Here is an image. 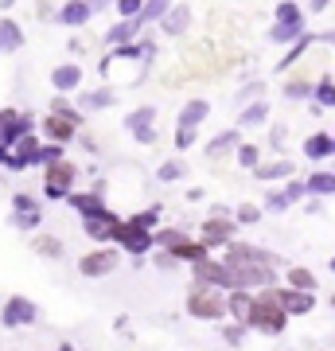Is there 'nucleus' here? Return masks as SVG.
Here are the masks:
<instances>
[{
    "instance_id": "obj_10",
    "label": "nucleus",
    "mask_w": 335,
    "mask_h": 351,
    "mask_svg": "<svg viewBox=\"0 0 335 351\" xmlns=\"http://www.w3.org/2000/svg\"><path fill=\"white\" fill-rule=\"evenodd\" d=\"M117 262H121V254L110 250V246H101V250H90L86 258H78V274L82 277H106L117 269Z\"/></svg>"
},
{
    "instance_id": "obj_49",
    "label": "nucleus",
    "mask_w": 335,
    "mask_h": 351,
    "mask_svg": "<svg viewBox=\"0 0 335 351\" xmlns=\"http://www.w3.org/2000/svg\"><path fill=\"white\" fill-rule=\"evenodd\" d=\"M226 343H242V336H246V324H234V328H223Z\"/></svg>"
},
{
    "instance_id": "obj_8",
    "label": "nucleus",
    "mask_w": 335,
    "mask_h": 351,
    "mask_svg": "<svg viewBox=\"0 0 335 351\" xmlns=\"http://www.w3.org/2000/svg\"><path fill=\"white\" fill-rule=\"evenodd\" d=\"M113 242H117L125 254L140 258V254H149V250H152V230H145V226H137V223H129V219H125V223L117 226Z\"/></svg>"
},
{
    "instance_id": "obj_57",
    "label": "nucleus",
    "mask_w": 335,
    "mask_h": 351,
    "mask_svg": "<svg viewBox=\"0 0 335 351\" xmlns=\"http://www.w3.org/2000/svg\"><path fill=\"white\" fill-rule=\"evenodd\" d=\"M8 4H12V0H0V8H8Z\"/></svg>"
},
{
    "instance_id": "obj_34",
    "label": "nucleus",
    "mask_w": 335,
    "mask_h": 351,
    "mask_svg": "<svg viewBox=\"0 0 335 351\" xmlns=\"http://www.w3.org/2000/svg\"><path fill=\"white\" fill-rule=\"evenodd\" d=\"M269 117V106L265 101H249L246 110H242V125H261Z\"/></svg>"
},
{
    "instance_id": "obj_5",
    "label": "nucleus",
    "mask_w": 335,
    "mask_h": 351,
    "mask_svg": "<svg viewBox=\"0 0 335 351\" xmlns=\"http://www.w3.org/2000/svg\"><path fill=\"white\" fill-rule=\"evenodd\" d=\"M75 176H78V168L71 160L47 164V172H43V195L47 199H66L75 191Z\"/></svg>"
},
{
    "instance_id": "obj_38",
    "label": "nucleus",
    "mask_w": 335,
    "mask_h": 351,
    "mask_svg": "<svg viewBox=\"0 0 335 351\" xmlns=\"http://www.w3.org/2000/svg\"><path fill=\"white\" fill-rule=\"evenodd\" d=\"M258 219H261V207H253V203H242V207L234 211V223L238 226H253Z\"/></svg>"
},
{
    "instance_id": "obj_42",
    "label": "nucleus",
    "mask_w": 335,
    "mask_h": 351,
    "mask_svg": "<svg viewBox=\"0 0 335 351\" xmlns=\"http://www.w3.org/2000/svg\"><path fill=\"white\" fill-rule=\"evenodd\" d=\"M12 226H20V230L39 226V211H12Z\"/></svg>"
},
{
    "instance_id": "obj_1",
    "label": "nucleus",
    "mask_w": 335,
    "mask_h": 351,
    "mask_svg": "<svg viewBox=\"0 0 335 351\" xmlns=\"http://www.w3.org/2000/svg\"><path fill=\"white\" fill-rule=\"evenodd\" d=\"M234 289H269L277 285V262H242V258H223Z\"/></svg>"
},
{
    "instance_id": "obj_11",
    "label": "nucleus",
    "mask_w": 335,
    "mask_h": 351,
    "mask_svg": "<svg viewBox=\"0 0 335 351\" xmlns=\"http://www.w3.org/2000/svg\"><path fill=\"white\" fill-rule=\"evenodd\" d=\"M234 230H238V223L234 219H226V215H211L207 223H203V246L211 250V246H230L234 242Z\"/></svg>"
},
{
    "instance_id": "obj_40",
    "label": "nucleus",
    "mask_w": 335,
    "mask_h": 351,
    "mask_svg": "<svg viewBox=\"0 0 335 351\" xmlns=\"http://www.w3.org/2000/svg\"><path fill=\"white\" fill-rule=\"evenodd\" d=\"M184 168H187V164H175V160H168V164H160V172H156V176H160L164 184H175V180L184 176Z\"/></svg>"
},
{
    "instance_id": "obj_22",
    "label": "nucleus",
    "mask_w": 335,
    "mask_h": 351,
    "mask_svg": "<svg viewBox=\"0 0 335 351\" xmlns=\"http://www.w3.org/2000/svg\"><path fill=\"white\" fill-rule=\"evenodd\" d=\"M140 27H145L140 24V16L137 20H121V24H113L110 32H106V43H113V47H129V39L137 36Z\"/></svg>"
},
{
    "instance_id": "obj_13",
    "label": "nucleus",
    "mask_w": 335,
    "mask_h": 351,
    "mask_svg": "<svg viewBox=\"0 0 335 351\" xmlns=\"http://www.w3.org/2000/svg\"><path fill=\"white\" fill-rule=\"evenodd\" d=\"M125 129H129L140 145H152V141H156V110H152V106L133 110L129 117H125Z\"/></svg>"
},
{
    "instance_id": "obj_18",
    "label": "nucleus",
    "mask_w": 335,
    "mask_h": 351,
    "mask_svg": "<svg viewBox=\"0 0 335 351\" xmlns=\"http://www.w3.org/2000/svg\"><path fill=\"white\" fill-rule=\"evenodd\" d=\"M78 82H82V66L75 63H62L51 71V86L59 90V94H71V90H78Z\"/></svg>"
},
{
    "instance_id": "obj_27",
    "label": "nucleus",
    "mask_w": 335,
    "mask_h": 351,
    "mask_svg": "<svg viewBox=\"0 0 335 351\" xmlns=\"http://www.w3.org/2000/svg\"><path fill=\"white\" fill-rule=\"evenodd\" d=\"M304 152H308L312 160L335 156V137H327V133H316V137H308V141H304Z\"/></svg>"
},
{
    "instance_id": "obj_39",
    "label": "nucleus",
    "mask_w": 335,
    "mask_h": 351,
    "mask_svg": "<svg viewBox=\"0 0 335 351\" xmlns=\"http://www.w3.org/2000/svg\"><path fill=\"white\" fill-rule=\"evenodd\" d=\"M113 8L121 12V20H137V16H140V8H145V0H117Z\"/></svg>"
},
{
    "instance_id": "obj_4",
    "label": "nucleus",
    "mask_w": 335,
    "mask_h": 351,
    "mask_svg": "<svg viewBox=\"0 0 335 351\" xmlns=\"http://www.w3.org/2000/svg\"><path fill=\"white\" fill-rule=\"evenodd\" d=\"M78 110H71L62 98H55V106H51V113L43 117V133H47L55 145H66V141H75V133H78Z\"/></svg>"
},
{
    "instance_id": "obj_32",
    "label": "nucleus",
    "mask_w": 335,
    "mask_h": 351,
    "mask_svg": "<svg viewBox=\"0 0 335 351\" xmlns=\"http://www.w3.org/2000/svg\"><path fill=\"white\" fill-rule=\"evenodd\" d=\"M312 98L320 101V106H335V78H332V75L320 78V82L312 86Z\"/></svg>"
},
{
    "instance_id": "obj_25",
    "label": "nucleus",
    "mask_w": 335,
    "mask_h": 351,
    "mask_svg": "<svg viewBox=\"0 0 335 351\" xmlns=\"http://www.w3.org/2000/svg\"><path fill=\"white\" fill-rule=\"evenodd\" d=\"M160 24H164V32H168V36H184L187 27H191V12H187V4H179V8H168Z\"/></svg>"
},
{
    "instance_id": "obj_23",
    "label": "nucleus",
    "mask_w": 335,
    "mask_h": 351,
    "mask_svg": "<svg viewBox=\"0 0 335 351\" xmlns=\"http://www.w3.org/2000/svg\"><path fill=\"white\" fill-rule=\"evenodd\" d=\"M66 199H71V207H75L82 219H90V215L106 211V199H101V191H86V195H75V191H71Z\"/></svg>"
},
{
    "instance_id": "obj_14",
    "label": "nucleus",
    "mask_w": 335,
    "mask_h": 351,
    "mask_svg": "<svg viewBox=\"0 0 335 351\" xmlns=\"http://www.w3.org/2000/svg\"><path fill=\"white\" fill-rule=\"evenodd\" d=\"M273 293V301L285 308L288 316H304L316 308V293H300V289H269Z\"/></svg>"
},
{
    "instance_id": "obj_54",
    "label": "nucleus",
    "mask_w": 335,
    "mask_h": 351,
    "mask_svg": "<svg viewBox=\"0 0 335 351\" xmlns=\"http://www.w3.org/2000/svg\"><path fill=\"white\" fill-rule=\"evenodd\" d=\"M316 39H320V43H332V47H335V27H332V32H323V36H316Z\"/></svg>"
},
{
    "instance_id": "obj_17",
    "label": "nucleus",
    "mask_w": 335,
    "mask_h": 351,
    "mask_svg": "<svg viewBox=\"0 0 335 351\" xmlns=\"http://www.w3.org/2000/svg\"><path fill=\"white\" fill-rule=\"evenodd\" d=\"M249 313H253L249 289H230V293H226V316H234V324H246Z\"/></svg>"
},
{
    "instance_id": "obj_2",
    "label": "nucleus",
    "mask_w": 335,
    "mask_h": 351,
    "mask_svg": "<svg viewBox=\"0 0 335 351\" xmlns=\"http://www.w3.org/2000/svg\"><path fill=\"white\" fill-rule=\"evenodd\" d=\"M285 324H288V313L273 301V293H269V289H265L261 297H253V313H249L246 328H258V332H265V336H281Z\"/></svg>"
},
{
    "instance_id": "obj_41",
    "label": "nucleus",
    "mask_w": 335,
    "mask_h": 351,
    "mask_svg": "<svg viewBox=\"0 0 335 351\" xmlns=\"http://www.w3.org/2000/svg\"><path fill=\"white\" fill-rule=\"evenodd\" d=\"M285 207H288L285 191H269V195H265V203H261V211H285Z\"/></svg>"
},
{
    "instance_id": "obj_30",
    "label": "nucleus",
    "mask_w": 335,
    "mask_h": 351,
    "mask_svg": "<svg viewBox=\"0 0 335 351\" xmlns=\"http://www.w3.org/2000/svg\"><path fill=\"white\" fill-rule=\"evenodd\" d=\"M288 289L316 293V274H312V269H304V265H293V269H288Z\"/></svg>"
},
{
    "instance_id": "obj_9",
    "label": "nucleus",
    "mask_w": 335,
    "mask_h": 351,
    "mask_svg": "<svg viewBox=\"0 0 335 351\" xmlns=\"http://www.w3.org/2000/svg\"><path fill=\"white\" fill-rule=\"evenodd\" d=\"M195 269V285H207V289H223V293H230L234 289V277H230V269H226V262L219 258H207V262L191 265Z\"/></svg>"
},
{
    "instance_id": "obj_19",
    "label": "nucleus",
    "mask_w": 335,
    "mask_h": 351,
    "mask_svg": "<svg viewBox=\"0 0 335 351\" xmlns=\"http://www.w3.org/2000/svg\"><path fill=\"white\" fill-rule=\"evenodd\" d=\"M172 258H175L179 265H199V262H207V258H211V250H207L203 242H191V239H184V242H179V246L172 250Z\"/></svg>"
},
{
    "instance_id": "obj_45",
    "label": "nucleus",
    "mask_w": 335,
    "mask_h": 351,
    "mask_svg": "<svg viewBox=\"0 0 335 351\" xmlns=\"http://www.w3.org/2000/svg\"><path fill=\"white\" fill-rule=\"evenodd\" d=\"M12 211H39V203L27 191H20V195H12Z\"/></svg>"
},
{
    "instance_id": "obj_58",
    "label": "nucleus",
    "mask_w": 335,
    "mask_h": 351,
    "mask_svg": "<svg viewBox=\"0 0 335 351\" xmlns=\"http://www.w3.org/2000/svg\"><path fill=\"white\" fill-rule=\"evenodd\" d=\"M327 265H332V274H335V258H332V262H327Z\"/></svg>"
},
{
    "instance_id": "obj_59",
    "label": "nucleus",
    "mask_w": 335,
    "mask_h": 351,
    "mask_svg": "<svg viewBox=\"0 0 335 351\" xmlns=\"http://www.w3.org/2000/svg\"><path fill=\"white\" fill-rule=\"evenodd\" d=\"M332 308H335V293H332Z\"/></svg>"
},
{
    "instance_id": "obj_29",
    "label": "nucleus",
    "mask_w": 335,
    "mask_h": 351,
    "mask_svg": "<svg viewBox=\"0 0 335 351\" xmlns=\"http://www.w3.org/2000/svg\"><path fill=\"white\" fill-rule=\"evenodd\" d=\"M230 149H238V129H226V133H219V137L207 145V156H211V160H219V156H226Z\"/></svg>"
},
{
    "instance_id": "obj_55",
    "label": "nucleus",
    "mask_w": 335,
    "mask_h": 351,
    "mask_svg": "<svg viewBox=\"0 0 335 351\" xmlns=\"http://www.w3.org/2000/svg\"><path fill=\"white\" fill-rule=\"evenodd\" d=\"M4 152H8V145H4V141H0V164H4Z\"/></svg>"
},
{
    "instance_id": "obj_46",
    "label": "nucleus",
    "mask_w": 335,
    "mask_h": 351,
    "mask_svg": "<svg viewBox=\"0 0 335 351\" xmlns=\"http://www.w3.org/2000/svg\"><path fill=\"white\" fill-rule=\"evenodd\" d=\"M195 145V129H175V149H191Z\"/></svg>"
},
{
    "instance_id": "obj_16",
    "label": "nucleus",
    "mask_w": 335,
    "mask_h": 351,
    "mask_svg": "<svg viewBox=\"0 0 335 351\" xmlns=\"http://www.w3.org/2000/svg\"><path fill=\"white\" fill-rule=\"evenodd\" d=\"M36 316H39V308H36L32 301H27V297H12V301L4 304V313H0V320H4L8 328H24V324H32Z\"/></svg>"
},
{
    "instance_id": "obj_31",
    "label": "nucleus",
    "mask_w": 335,
    "mask_h": 351,
    "mask_svg": "<svg viewBox=\"0 0 335 351\" xmlns=\"http://www.w3.org/2000/svg\"><path fill=\"white\" fill-rule=\"evenodd\" d=\"M304 184L312 195H335V172H312Z\"/></svg>"
},
{
    "instance_id": "obj_47",
    "label": "nucleus",
    "mask_w": 335,
    "mask_h": 351,
    "mask_svg": "<svg viewBox=\"0 0 335 351\" xmlns=\"http://www.w3.org/2000/svg\"><path fill=\"white\" fill-rule=\"evenodd\" d=\"M285 94H288V98H308V94H312V86H308V82H288V86H285Z\"/></svg>"
},
{
    "instance_id": "obj_43",
    "label": "nucleus",
    "mask_w": 335,
    "mask_h": 351,
    "mask_svg": "<svg viewBox=\"0 0 335 351\" xmlns=\"http://www.w3.org/2000/svg\"><path fill=\"white\" fill-rule=\"evenodd\" d=\"M258 145H238V164H246V168H258Z\"/></svg>"
},
{
    "instance_id": "obj_6",
    "label": "nucleus",
    "mask_w": 335,
    "mask_h": 351,
    "mask_svg": "<svg viewBox=\"0 0 335 351\" xmlns=\"http://www.w3.org/2000/svg\"><path fill=\"white\" fill-rule=\"evenodd\" d=\"M304 36V12H300L293 0H285V4H277V24L273 32H269V39L273 43H293V39Z\"/></svg>"
},
{
    "instance_id": "obj_7",
    "label": "nucleus",
    "mask_w": 335,
    "mask_h": 351,
    "mask_svg": "<svg viewBox=\"0 0 335 351\" xmlns=\"http://www.w3.org/2000/svg\"><path fill=\"white\" fill-rule=\"evenodd\" d=\"M32 164H43V145H39L36 133L20 137L16 145H8V152H4V168H12V172H24Z\"/></svg>"
},
{
    "instance_id": "obj_35",
    "label": "nucleus",
    "mask_w": 335,
    "mask_h": 351,
    "mask_svg": "<svg viewBox=\"0 0 335 351\" xmlns=\"http://www.w3.org/2000/svg\"><path fill=\"white\" fill-rule=\"evenodd\" d=\"M32 246H36V254H43V258H62V242L51 239V234H39Z\"/></svg>"
},
{
    "instance_id": "obj_26",
    "label": "nucleus",
    "mask_w": 335,
    "mask_h": 351,
    "mask_svg": "<svg viewBox=\"0 0 335 351\" xmlns=\"http://www.w3.org/2000/svg\"><path fill=\"white\" fill-rule=\"evenodd\" d=\"M184 239H187L184 226H164V230H152V246H160L164 254H172Z\"/></svg>"
},
{
    "instance_id": "obj_44",
    "label": "nucleus",
    "mask_w": 335,
    "mask_h": 351,
    "mask_svg": "<svg viewBox=\"0 0 335 351\" xmlns=\"http://www.w3.org/2000/svg\"><path fill=\"white\" fill-rule=\"evenodd\" d=\"M288 195V203H297L300 195H308V184H304V180H288V188H281Z\"/></svg>"
},
{
    "instance_id": "obj_48",
    "label": "nucleus",
    "mask_w": 335,
    "mask_h": 351,
    "mask_svg": "<svg viewBox=\"0 0 335 351\" xmlns=\"http://www.w3.org/2000/svg\"><path fill=\"white\" fill-rule=\"evenodd\" d=\"M129 223H137V226H145V230H152V226H156V211H140V215H133Z\"/></svg>"
},
{
    "instance_id": "obj_50",
    "label": "nucleus",
    "mask_w": 335,
    "mask_h": 351,
    "mask_svg": "<svg viewBox=\"0 0 335 351\" xmlns=\"http://www.w3.org/2000/svg\"><path fill=\"white\" fill-rule=\"evenodd\" d=\"M261 90H265L261 82H249V86L242 90V94H238V98H242V101H246V98H261Z\"/></svg>"
},
{
    "instance_id": "obj_53",
    "label": "nucleus",
    "mask_w": 335,
    "mask_h": 351,
    "mask_svg": "<svg viewBox=\"0 0 335 351\" xmlns=\"http://www.w3.org/2000/svg\"><path fill=\"white\" fill-rule=\"evenodd\" d=\"M332 8V0H312V12H327Z\"/></svg>"
},
{
    "instance_id": "obj_51",
    "label": "nucleus",
    "mask_w": 335,
    "mask_h": 351,
    "mask_svg": "<svg viewBox=\"0 0 335 351\" xmlns=\"http://www.w3.org/2000/svg\"><path fill=\"white\" fill-rule=\"evenodd\" d=\"M156 265H160V269H175L179 262H175L172 254H160V258H156Z\"/></svg>"
},
{
    "instance_id": "obj_24",
    "label": "nucleus",
    "mask_w": 335,
    "mask_h": 351,
    "mask_svg": "<svg viewBox=\"0 0 335 351\" xmlns=\"http://www.w3.org/2000/svg\"><path fill=\"white\" fill-rule=\"evenodd\" d=\"M24 47V32L16 20H0V55H12V51Z\"/></svg>"
},
{
    "instance_id": "obj_56",
    "label": "nucleus",
    "mask_w": 335,
    "mask_h": 351,
    "mask_svg": "<svg viewBox=\"0 0 335 351\" xmlns=\"http://www.w3.org/2000/svg\"><path fill=\"white\" fill-rule=\"evenodd\" d=\"M59 351H75V348H71V343H62V348H59Z\"/></svg>"
},
{
    "instance_id": "obj_33",
    "label": "nucleus",
    "mask_w": 335,
    "mask_h": 351,
    "mask_svg": "<svg viewBox=\"0 0 335 351\" xmlns=\"http://www.w3.org/2000/svg\"><path fill=\"white\" fill-rule=\"evenodd\" d=\"M172 4L168 0H145V8H140V24H152V20H164V12H168Z\"/></svg>"
},
{
    "instance_id": "obj_21",
    "label": "nucleus",
    "mask_w": 335,
    "mask_h": 351,
    "mask_svg": "<svg viewBox=\"0 0 335 351\" xmlns=\"http://www.w3.org/2000/svg\"><path fill=\"white\" fill-rule=\"evenodd\" d=\"M211 113V106L203 98H191V101H184V110H179V121H175V129H195L203 117Z\"/></svg>"
},
{
    "instance_id": "obj_52",
    "label": "nucleus",
    "mask_w": 335,
    "mask_h": 351,
    "mask_svg": "<svg viewBox=\"0 0 335 351\" xmlns=\"http://www.w3.org/2000/svg\"><path fill=\"white\" fill-rule=\"evenodd\" d=\"M86 4H90V12H101L106 4H117V0H86Z\"/></svg>"
},
{
    "instance_id": "obj_28",
    "label": "nucleus",
    "mask_w": 335,
    "mask_h": 351,
    "mask_svg": "<svg viewBox=\"0 0 335 351\" xmlns=\"http://www.w3.org/2000/svg\"><path fill=\"white\" fill-rule=\"evenodd\" d=\"M253 176H258V180H265V184H273V180H288V176H293V164H288V160L258 164V168H253Z\"/></svg>"
},
{
    "instance_id": "obj_36",
    "label": "nucleus",
    "mask_w": 335,
    "mask_h": 351,
    "mask_svg": "<svg viewBox=\"0 0 335 351\" xmlns=\"http://www.w3.org/2000/svg\"><path fill=\"white\" fill-rule=\"evenodd\" d=\"M82 106L86 110H106V106H113V90H90L82 98Z\"/></svg>"
},
{
    "instance_id": "obj_3",
    "label": "nucleus",
    "mask_w": 335,
    "mask_h": 351,
    "mask_svg": "<svg viewBox=\"0 0 335 351\" xmlns=\"http://www.w3.org/2000/svg\"><path fill=\"white\" fill-rule=\"evenodd\" d=\"M187 313L195 316V320H223L226 293L223 289H207V285H191V293H187Z\"/></svg>"
},
{
    "instance_id": "obj_37",
    "label": "nucleus",
    "mask_w": 335,
    "mask_h": 351,
    "mask_svg": "<svg viewBox=\"0 0 335 351\" xmlns=\"http://www.w3.org/2000/svg\"><path fill=\"white\" fill-rule=\"evenodd\" d=\"M308 43H316V36H300V43H297V47H293V51H288L285 59H281V66H277V71H288V66H293V63H297V59H300V55L308 51Z\"/></svg>"
},
{
    "instance_id": "obj_12",
    "label": "nucleus",
    "mask_w": 335,
    "mask_h": 351,
    "mask_svg": "<svg viewBox=\"0 0 335 351\" xmlns=\"http://www.w3.org/2000/svg\"><path fill=\"white\" fill-rule=\"evenodd\" d=\"M32 113H20V110H0V141L4 145H16L20 137L32 133Z\"/></svg>"
},
{
    "instance_id": "obj_15",
    "label": "nucleus",
    "mask_w": 335,
    "mask_h": 351,
    "mask_svg": "<svg viewBox=\"0 0 335 351\" xmlns=\"http://www.w3.org/2000/svg\"><path fill=\"white\" fill-rule=\"evenodd\" d=\"M117 226H121V219H117L113 211H98V215H90V219H82V230H86L90 239H98V242H113Z\"/></svg>"
},
{
    "instance_id": "obj_20",
    "label": "nucleus",
    "mask_w": 335,
    "mask_h": 351,
    "mask_svg": "<svg viewBox=\"0 0 335 351\" xmlns=\"http://www.w3.org/2000/svg\"><path fill=\"white\" fill-rule=\"evenodd\" d=\"M90 16H94V12H90L86 0H66V4L59 8V24H66V27H82V24L90 20Z\"/></svg>"
}]
</instances>
